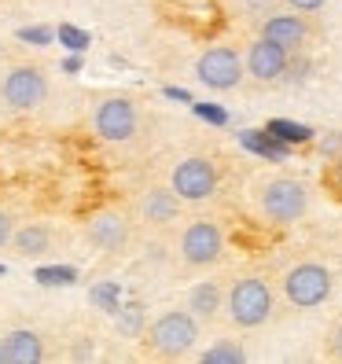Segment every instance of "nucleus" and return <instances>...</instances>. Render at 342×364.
Wrapping results in <instances>:
<instances>
[{"instance_id": "1", "label": "nucleus", "mask_w": 342, "mask_h": 364, "mask_svg": "<svg viewBox=\"0 0 342 364\" xmlns=\"http://www.w3.org/2000/svg\"><path fill=\"white\" fill-rule=\"evenodd\" d=\"M199 331H203V320L188 306L184 309H166L155 320H147V328L140 335V346L155 360H181V357L196 353Z\"/></svg>"}, {"instance_id": "2", "label": "nucleus", "mask_w": 342, "mask_h": 364, "mask_svg": "<svg viewBox=\"0 0 342 364\" xmlns=\"http://www.w3.org/2000/svg\"><path fill=\"white\" fill-rule=\"evenodd\" d=\"M254 206H258V213L269 225L287 228V225L306 218L309 184L302 177H291V173H272V177H265L258 184V191H254Z\"/></svg>"}, {"instance_id": "3", "label": "nucleus", "mask_w": 342, "mask_h": 364, "mask_svg": "<svg viewBox=\"0 0 342 364\" xmlns=\"http://www.w3.org/2000/svg\"><path fill=\"white\" fill-rule=\"evenodd\" d=\"M225 313L232 320V328H240V331L265 328L269 320L276 316V291H272V284L265 280V276H258V272L240 276V280L228 287Z\"/></svg>"}, {"instance_id": "4", "label": "nucleus", "mask_w": 342, "mask_h": 364, "mask_svg": "<svg viewBox=\"0 0 342 364\" xmlns=\"http://www.w3.org/2000/svg\"><path fill=\"white\" fill-rule=\"evenodd\" d=\"M335 291V272L324 262H294L280 276V294L294 309H320Z\"/></svg>"}, {"instance_id": "5", "label": "nucleus", "mask_w": 342, "mask_h": 364, "mask_svg": "<svg viewBox=\"0 0 342 364\" xmlns=\"http://www.w3.org/2000/svg\"><path fill=\"white\" fill-rule=\"evenodd\" d=\"M133 225H137L133 210L103 206V210L89 213L81 235H85V243H89L96 254H103V258H118V254H125L129 243H133Z\"/></svg>"}, {"instance_id": "6", "label": "nucleus", "mask_w": 342, "mask_h": 364, "mask_svg": "<svg viewBox=\"0 0 342 364\" xmlns=\"http://www.w3.org/2000/svg\"><path fill=\"white\" fill-rule=\"evenodd\" d=\"M48 100V70L41 63H11V67L0 74V103L8 111H37L41 103Z\"/></svg>"}, {"instance_id": "7", "label": "nucleus", "mask_w": 342, "mask_h": 364, "mask_svg": "<svg viewBox=\"0 0 342 364\" xmlns=\"http://www.w3.org/2000/svg\"><path fill=\"white\" fill-rule=\"evenodd\" d=\"M177 254L188 269H210L221 262L225 254V228L213 218H196L188 221L177 235Z\"/></svg>"}, {"instance_id": "8", "label": "nucleus", "mask_w": 342, "mask_h": 364, "mask_svg": "<svg viewBox=\"0 0 342 364\" xmlns=\"http://www.w3.org/2000/svg\"><path fill=\"white\" fill-rule=\"evenodd\" d=\"M169 188L177 191L184 203H206L218 196L221 188V169L210 155H184L169 169Z\"/></svg>"}, {"instance_id": "9", "label": "nucleus", "mask_w": 342, "mask_h": 364, "mask_svg": "<svg viewBox=\"0 0 342 364\" xmlns=\"http://www.w3.org/2000/svg\"><path fill=\"white\" fill-rule=\"evenodd\" d=\"M196 77H199V85H206V89H213V92L240 89L243 77H247L243 52L232 48V45H213V48H206V52L196 59Z\"/></svg>"}, {"instance_id": "10", "label": "nucleus", "mask_w": 342, "mask_h": 364, "mask_svg": "<svg viewBox=\"0 0 342 364\" xmlns=\"http://www.w3.org/2000/svg\"><path fill=\"white\" fill-rule=\"evenodd\" d=\"M92 133L107 144H129L140 133V107L129 96H107L92 111Z\"/></svg>"}, {"instance_id": "11", "label": "nucleus", "mask_w": 342, "mask_h": 364, "mask_svg": "<svg viewBox=\"0 0 342 364\" xmlns=\"http://www.w3.org/2000/svg\"><path fill=\"white\" fill-rule=\"evenodd\" d=\"M181 210H184V199L177 196L169 184H151V188H144L137 203H133V218L137 225L144 228H151V232H162L169 225H177L181 221Z\"/></svg>"}, {"instance_id": "12", "label": "nucleus", "mask_w": 342, "mask_h": 364, "mask_svg": "<svg viewBox=\"0 0 342 364\" xmlns=\"http://www.w3.org/2000/svg\"><path fill=\"white\" fill-rule=\"evenodd\" d=\"M243 63H247V77L250 81H258V85H272V81H280L287 70H291V52L280 48L276 41L269 37H254L247 52H243Z\"/></svg>"}, {"instance_id": "13", "label": "nucleus", "mask_w": 342, "mask_h": 364, "mask_svg": "<svg viewBox=\"0 0 342 364\" xmlns=\"http://www.w3.org/2000/svg\"><path fill=\"white\" fill-rule=\"evenodd\" d=\"M258 33L269 37V41H276V45L287 48V52H302V48L309 45V37H313V26H309V15L287 8V11L269 15Z\"/></svg>"}, {"instance_id": "14", "label": "nucleus", "mask_w": 342, "mask_h": 364, "mask_svg": "<svg viewBox=\"0 0 342 364\" xmlns=\"http://www.w3.org/2000/svg\"><path fill=\"white\" fill-rule=\"evenodd\" d=\"M4 357L8 364H41L48 360V342L37 328H11L4 331Z\"/></svg>"}, {"instance_id": "15", "label": "nucleus", "mask_w": 342, "mask_h": 364, "mask_svg": "<svg viewBox=\"0 0 342 364\" xmlns=\"http://www.w3.org/2000/svg\"><path fill=\"white\" fill-rule=\"evenodd\" d=\"M52 247H55V228L52 225H45V221H23V225H15L11 254H18V258H45Z\"/></svg>"}, {"instance_id": "16", "label": "nucleus", "mask_w": 342, "mask_h": 364, "mask_svg": "<svg viewBox=\"0 0 342 364\" xmlns=\"http://www.w3.org/2000/svg\"><path fill=\"white\" fill-rule=\"evenodd\" d=\"M225 298H228V291H225L218 280H199V284L188 287L184 306L196 313L203 324H213V320L221 316V309H225Z\"/></svg>"}, {"instance_id": "17", "label": "nucleus", "mask_w": 342, "mask_h": 364, "mask_svg": "<svg viewBox=\"0 0 342 364\" xmlns=\"http://www.w3.org/2000/svg\"><path fill=\"white\" fill-rule=\"evenodd\" d=\"M250 353H247V346L240 338H213V342H206V346L196 353V360L199 364H243Z\"/></svg>"}, {"instance_id": "18", "label": "nucleus", "mask_w": 342, "mask_h": 364, "mask_svg": "<svg viewBox=\"0 0 342 364\" xmlns=\"http://www.w3.org/2000/svg\"><path fill=\"white\" fill-rule=\"evenodd\" d=\"M114 328L125 335V338H140L144 328H147V313L140 302H129V306H122L118 316H114Z\"/></svg>"}, {"instance_id": "19", "label": "nucleus", "mask_w": 342, "mask_h": 364, "mask_svg": "<svg viewBox=\"0 0 342 364\" xmlns=\"http://www.w3.org/2000/svg\"><path fill=\"white\" fill-rule=\"evenodd\" d=\"M324 188L331 191V199H338L342 203V151L331 159V166H328V173H324Z\"/></svg>"}, {"instance_id": "20", "label": "nucleus", "mask_w": 342, "mask_h": 364, "mask_svg": "<svg viewBox=\"0 0 342 364\" xmlns=\"http://www.w3.org/2000/svg\"><path fill=\"white\" fill-rule=\"evenodd\" d=\"M269 133H276L280 140H309V136H313L306 125H291V122H272Z\"/></svg>"}, {"instance_id": "21", "label": "nucleus", "mask_w": 342, "mask_h": 364, "mask_svg": "<svg viewBox=\"0 0 342 364\" xmlns=\"http://www.w3.org/2000/svg\"><path fill=\"white\" fill-rule=\"evenodd\" d=\"M15 218H11V210L0 206V247H11V235H15Z\"/></svg>"}, {"instance_id": "22", "label": "nucleus", "mask_w": 342, "mask_h": 364, "mask_svg": "<svg viewBox=\"0 0 342 364\" xmlns=\"http://www.w3.org/2000/svg\"><path fill=\"white\" fill-rule=\"evenodd\" d=\"M328 357L331 360H342V320L331 328V335H328Z\"/></svg>"}, {"instance_id": "23", "label": "nucleus", "mask_w": 342, "mask_h": 364, "mask_svg": "<svg viewBox=\"0 0 342 364\" xmlns=\"http://www.w3.org/2000/svg\"><path fill=\"white\" fill-rule=\"evenodd\" d=\"M287 8H294V11H302V15H313V11H320L328 4V0H284Z\"/></svg>"}, {"instance_id": "24", "label": "nucleus", "mask_w": 342, "mask_h": 364, "mask_svg": "<svg viewBox=\"0 0 342 364\" xmlns=\"http://www.w3.org/2000/svg\"><path fill=\"white\" fill-rule=\"evenodd\" d=\"M320 151L335 159V155L342 151V133H331V136H324V140H320Z\"/></svg>"}, {"instance_id": "25", "label": "nucleus", "mask_w": 342, "mask_h": 364, "mask_svg": "<svg viewBox=\"0 0 342 364\" xmlns=\"http://www.w3.org/2000/svg\"><path fill=\"white\" fill-rule=\"evenodd\" d=\"M0 364H8V357H4V335H0Z\"/></svg>"}]
</instances>
